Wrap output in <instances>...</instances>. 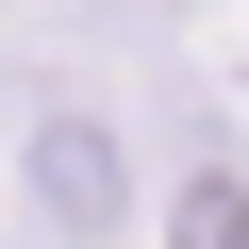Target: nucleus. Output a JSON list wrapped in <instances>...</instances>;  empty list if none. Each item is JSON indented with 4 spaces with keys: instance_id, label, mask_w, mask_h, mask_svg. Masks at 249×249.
Instances as JSON below:
<instances>
[{
    "instance_id": "f03ea898",
    "label": "nucleus",
    "mask_w": 249,
    "mask_h": 249,
    "mask_svg": "<svg viewBox=\"0 0 249 249\" xmlns=\"http://www.w3.org/2000/svg\"><path fill=\"white\" fill-rule=\"evenodd\" d=\"M166 249H249V166H232V150H199V166L166 183Z\"/></svg>"
},
{
    "instance_id": "f257e3e1",
    "label": "nucleus",
    "mask_w": 249,
    "mask_h": 249,
    "mask_svg": "<svg viewBox=\"0 0 249 249\" xmlns=\"http://www.w3.org/2000/svg\"><path fill=\"white\" fill-rule=\"evenodd\" d=\"M34 216L67 249H133V150H116V116H83V100L34 116Z\"/></svg>"
}]
</instances>
